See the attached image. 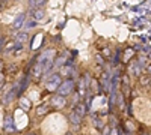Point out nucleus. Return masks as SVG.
I'll return each mask as SVG.
<instances>
[{
  "label": "nucleus",
  "mask_w": 151,
  "mask_h": 135,
  "mask_svg": "<svg viewBox=\"0 0 151 135\" xmlns=\"http://www.w3.org/2000/svg\"><path fill=\"white\" fill-rule=\"evenodd\" d=\"M50 105H52L53 108H64L67 105V99H65V96H62V95H55L52 96V99H50Z\"/></svg>",
  "instance_id": "obj_4"
},
{
  "label": "nucleus",
  "mask_w": 151,
  "mask_h": 135,
  "mask_svg": "<svg viewBox=\"0 0 151 135\" xmlns=\"http://www.w3.org/2000/svg\"><path fill=\"white\" fill-rule=\"evenodd\" d=\"M42 75H44V66H42L41 63L36 62V65L32 68V77L38 80V78H41Z\"/></svg>",
  "instance_id": "obj_8"
},
{
  "label": "nucleus",
  "mask_w": 151,
  "mask_h": 135,
  "mask_svg": "<svg viewBox=\"0 0 151 135\" xmlns=\"http://www.w3.org/2000/svg\"><path fill=\"white\" fill-rule=\"evenodd\" d=\"M62 84L60 81V75L59 74H52V75H48V80H47V89L50 92H58L59 86Z\"/></svg>",
  "instance_id": "obj_3"
},
{
  "label": "nucleus",
  "mask_w": 151,
  "mask_h": 135,
  "mask_svg": "<svg viewBox=\"0 0 151 135\" xmlns=\"http://www.w3.org/2000/svg\"><path fill=\"white\" fill-rule=\"evenodd\" d=\"M92 123H94V126H95L97 129H103V128H104V123H103V120L100 119L98 116H97V117H95V116L92 117Z\"/></svg>",
  "instance_id": "obj_17"
},
{
  "label": "nucleus",
  "mask_w": 151,
  "mask_h": 135,
  "mask_svg": "<svg viewBox=\"0 0 151 135\" xmlns=\"http://www.w3.org/2000/svg\"><path fill=\"white\" fill-rule=\"evenodd\" d=\"M2 69H3V62L0 60V74H2Z\"/></svg>",
  "instance_id": "obj_26"
},
{
  "label": "nucleus",
  "mask_w": 151,
  "mask_h": 135,
  "mask_svg": "<svg viewBox=\"0 0 151 135\" xmlns=\"http://www.w3.org/2000/svg\"><path fill=\"white\" fill-rule=\"evenodd\" d=\"M71 72H74V66H70V65L64 66V71H62V74H64V75L70 77V75H71Z\"/></svg>",
  "instance_id": "obj_19"
},
{
  "label": "nucleus",
  "mask_w": 151,
  "mask_h": 135,
  "mask_svg": "<svg viewBox=\"0 0 151 135\" xmlns=\"http://www.w3.org/2000/svg\"><path fill=\"white\" fill-rule=\"evenodd\" d=\"M130 71L134 74L136 77H141V74H142V66L137 63V62H133L132 66H130Z\"/></svg>",
  "instance_id": "obj_13"
},
{
  "label": "nucleus",
  "mask_w": 151,
  "mask_h": 135,
  "mask_svg": "<svg viewBox=\"0 0 151 135\" xmlns=\"http://www.w3.org/2000/svg\"><path fill=\"white\" fill-rule=\"evenodd\" d=\"M55 54H56V51L55 50H47V51H44L40 57H38V63H41L42 66H48V65H53V62H55Z\"/></svg>",
  "instance_id": "obj_2"
},
{
  "label": "nucleus",
  "mask_w": 151,
  "mask_h": 135,
  "mask_svg": "<svg viewBox=\"0 0 151 135\" xmlns=\"http://www.w3.org/2000/svg\"><path fill=\"white\" fill-rule=\"evenodd\" d=\"M132 54H133V48H127V50H125V57H124L125 62H127V60L132 57Z\"/></svg>",
  "instance_id": "obj_20"
},
{
  "label": "nucleus",
  "mask_w": 151,
  "mask_h": 135,
  "mask_svg": "<svg viewBox=\"0 0 151 135\" xmlns=\"http://www.w3.org/2000/svg\"><path fill=\"white\" fill-rule=\"evenodd\" d=\"M110 135H121V129H118L116 126L110 129Z\"/></svg>",
  "instance_id": "obj_21"
},
{
  "label": "nucleus",
  "mask_w": 151,
  "mask_h": 135,
  "mask_svg": "<svg viewBox=\"0 0 151 135\" xmlns=\"http://www.w3.org/2000/svg\"><path fill=\"white\" fill-rule=\"evenodd\" d=\"M48 111V105H41L36 108V116H44Z\"/></svg>",
  "instance_id": "obj_18"
},
{
  "label": "nucleus",
  "mask_w": 151,
  "mask_h": 135,
  "mask_svg": "<svg viewBox=\"0 0 151 135\" xmlns=\"http://www.w3.org/2000/svg\"><path fill=\"white\" fill-rule=\"evenodd\" d=\"M30 17H32L33 20H36V21H41V20H44V18H45V11H44V9H41V8H38V9H32V11H30Z\"/></svg>",
  "instance_id": "obj_7"
},
{
  "label": "nucleus",
  "mask_w": 151,
  "mask_h": 135,
  "mask_svg": "<svg viewBox=\"0 0 151 135\" xmlns=\"http://www.w3.org/2000/svg\"><path fill=\"white\" fill-rule=\"evenodd\" d=\"M3 128H5V131H6L8 134H14V132L17 131L15 123H14V119H12V116H11V114H6V116H5V123H3Z\"/></svg>",
  "instance_id": "obj_5"
},
{
  "label": "nucleus",
  "mask_w": 151,
  "mask_h": 135,
  "mask_svg": "<svg viewBox=\"0 0 151 135\" xmlns=\"http://www.w3.org/2000/svg\"><path fill=\"white\" fill-rule=\"evenodd\" d=\"M147 72H148V74H151V65H148V66H147Z\"/></svg>",
  "instance_id": "obj_27"
},
{
  "label": "nucleus",
  "mask_w": 151,
  "mask_h": 135,
  "mask_svg": "<svg viewBox=\"0 0 151 135\" xmlns=\"http://www.w3.org/2000/svg\"><path fill=\"white\" fill-rule=\"evenodd\" d=\"M73 110H74V111L77 113V114H79L80 117H83V116H85V113L88 111V108H86V105H85V104H82V102H79V104H76V107H74Z\"/></svg>",
  "instance_id": "obj_11"
},
{
  "label": "nucleus",
  "mask_w": 151,
  "mask_h": 135,
  "mask_svg": "<svg viewBox=\"0 0 151 135\" xmlns=\"http://www.w3.org/2000/svg\"><path fill=\"white\" fill-rule=\"evenodd\" d=\"M150 86H151V83H150Z\"/></svg>",
  "instance_id": "obj_29"
},
{
  "label": "nucleus",
  "mask_w": 151,
  "mask_h": 135,
  "mask_svg": "<svg viewBox=\"0 0 151 135\" xmlns=\"http://www.w3.org/2000/svg\"><path fill=\"white\" fill-rule=\"evenodd\" d=\"M3 84H5V75H3V74H0V89L3 87Z\"/></svg>",
  "instance_id": "obj_23"
},
{
  "label": "nucleus",
  "mask_w": 151,
  "mask_h": 135,
  "mask_svg": "<svg viewBox=\"0 0 151 135\" xmlns=\"http://www.w3.org/2000/svg\"><path fill=\"white\" fill-rule=\"evenodd\" d=\"M118 102H119L118 105H119L121 108H124V96H122V95H119V96H118Z\"/></svg>",
  "instance_id": "obj_22"
},
{
  "label": "nucleus",
  "mask_w": 151,
  "mask_h": 135,
  "mask_svg": "<svg viewBox=\"0 0 151 135\" xmlns=\"http://www.w3.org/2000/svg\"><path fill=\"white\" fill-rule=\"evenodd\" d=\"M15 2H20V0H15Z\"/></svg>",
  "instance_id": "obj_28"
},
{
  "label": "nucleus",
  "mask_w": 151,
  "mask_h": 135,
  "mask_svg": "<svg viewBox=\"0 0 151 135\" xmlns=\"http://www.w3.org/2000/svg\"><path fill=\"white\" fill-rule=\"evenodd\" d=\"M103 135H110V128H109V126H104V131H103Z\"/></svg>",
  "instance_id": "obj_24"
},
{
  "label": "nucleus",
  "mask_w": 151,
  "mask_h": 135,
  "mask_svg": "<svg viewBox=\"0 0 151 135\" xmlns=\"http://www.w3.org/2000/svg\"><path fill=\"white\" fill-rule=\"evenodd\" d=\"M36 24H38V21L36 20H33V18H30V20H26V23H24V32H27L29 29H33V27H36Z\"/></svg>",
  "instance_id": "obj_16"
},
{
  "label": "nucleus",
  "mask_w": 151,
  "mask_h": 135,
  "mask_svg": "<svg viewBox=\"0 0 151 135\" xmlns=\"http://www.w3.org/2000/svg\"><path fill=\"white\" fill-rule=\"evenodd\" d=\"M73 92H74V80L73 78L64 80L62 84L59 86V89H58V95H62V96H67Z\"/></svg>",
  "instance_id": "obj_1"
},
{
  "label": "nucleus",
  "mask_w": 151,
  "mask_h": 135,
  "mask_svg": "<svg viewBox=\"0 0 151 135\" xmlns=\"http://www.w3.org/2000/svg\"><path fill=\"white\" fill-rule=\"evenodd\" d=\"M70 122H71V123H73L74 126H79V125L82 123V117H80V116H79V114L73 110L71 114H70Z\"/></svg>",
  "instance_id": "obj_10"
},
{
  "label": "nucleus",
  "mask_w": 151,
  "mask_h": 135,
  "mask_svg": "<svg viewBox=\"0 0 151 135\" xmlns=\"http://www.w3.org/2000/svg\"><path fill=\"white\" fill-rule=\"evenodd\" d=\"M95 59H97V62H98L100 65H103V59H101V56H97Z\"/></svg>",
  "instance_id": "obj_25"
},
{
  "label": "nucleus",
  "mask_w": 151,
  "mask_h": 135,
  "mask_svg": "<svg viewBox=\"0 0 151 135\" xmlns=\"http://www.w3.org/2000/svg\"><path fill=\"white\" fill-rule=\"evenodd\" d=\"M45 5V0H29V6L32 9H38Z\"/></svg>",
  "instance_id": "obj_15"
},
{
  "label": "nucleus",
  "mask_w": 151,
  "mask_h": 135,
  "mask_svg": "<svg viewBox=\"0 0 151 135\" xmlns=\"http://www.w3.org/2000/svg\"><path fill=\"white\" fill-rule=\"evenodd\" d=\"M67 59H68V56H59L58 59H55V62H53V66H55V69H60V68H64L65 65H67Z\"/></svg>",
  "instance_id": "obj_9"
},
{
  "label": "nucleus",
  "mask_w": 151,
  "mask_h": 135,
  "mask_svg": "<svg viewBox=\"0 0 151 135\" xmlns=\"http://www.w3.org/2000/svg\"><path fill=\"white\" fill-rule=\"evenodd\" d=\"M20 108L24 110V111H29V110L32 108V104H30V101L27 99V98H20Z\"/></svg>",
  "instance_id": "obj_12"
},
{
  "label": "nucleus",
  "mask_w": 151,
  "mask_h": 135,
  "mask_svg": "<svg viewBox=\"0 0 151 135\" xmlns=\"http://www.w3.org/2000/svg\"><path fill=\"white\" fill-rule=\"evenodd\" d=\"M24 23H26V14H20L14 20V23H12V29H14V30H20L24 26Z\"/></svg>",
  "instance_id": "obj_6"
},
{
  "label": "nucleus",
  "mask_w": 151,
  "mask_h": 135,
  "mask_svg": "<svg viewBox=\"0 0 151 135\" xmlns=\"http://www.w3.org/2000/svg\"><path fill=\"white\" fill-rule=\"evenodd\" d=\"M27 39H29V33H27V32H20V33H17V36H15V41L20 42V44L27 42Z\"/></svg>",
  "instance_id": "obj_14"
}]
</instances>
